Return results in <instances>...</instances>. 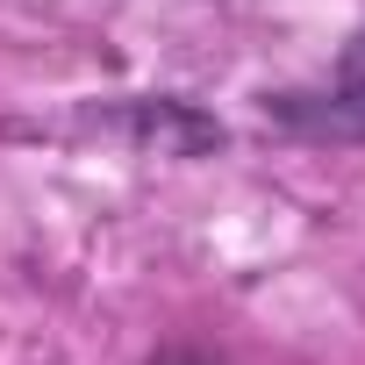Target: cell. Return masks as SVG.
Wrapping results in <instances>:
<instances>
[{
  "instance_id": "cell-1",
  "label": "cell",
  "mask_w": 365,
  "mask_h": 365,
  "mask_svg": "<svg viewBox=\"0 0 365 365\" xmlns=\"http://www.w3.org/2000/svg\"><path fill=\"white\" fill-rule=\"evenodd\" d=\"M322 122H329V129H344V136H365V36L344 51L336 86H329V101H322Z\"/></svg>"
},
{
  "instance_id": "cell-2",
  "label": "cell",
  "mask_w": 365,
  "mask_h": 365,
  "mask_svg": "<svg viewBox=\"0 0 365 365\" xmlns=\"http://www.w3.org/2000/svg\"><path fill=\"white\" fill-rule=\"evenodd\" d=\"M143 365H222V358H208V351H187V344H172V351H158V358H143Z\"/></svg>"
}]
</instances>
